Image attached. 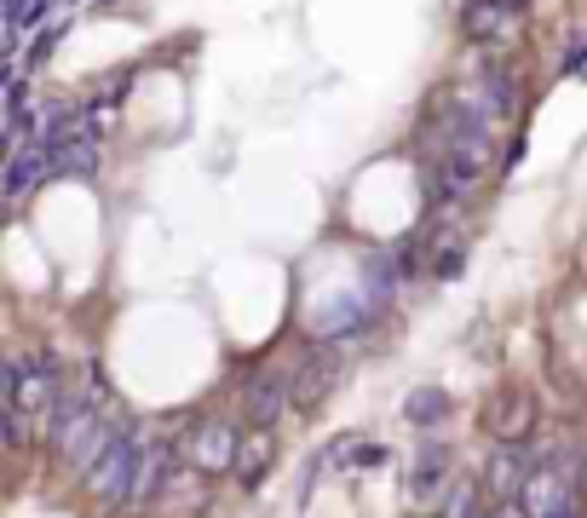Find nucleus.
<instances>
[{
    "label": "nucleus",
    "mask_w": 587,
    "mask_h": 518,
    "mask_svg": "<svg viewBox=\"0 0 587 518\" xmlns=\"http://www.w3.org/2000/svg\"><path fill=\"white\" fill-rule=\"evenodd\" d=\"M547 518H582V495H570V501H559Z\"/></svg>",
    "instance_id": "nucleus-20"
},
{
    "label": "nucleus",
    "mask_w": 587,
    "mask_h": 518,
    "mask_svg": "<svg viewBox=\"0 0 587 518\" xmlns=\"http://www.w3.org/2000/svg\"><path fill=\"white\" fill-rule=\"evenodd\" d=\"M461 265H467V248H438V259H432V277H438V283H449V277H461Z\"/></svg>",
    "instance_id": "nucleus-15"
},
{
    "label": "nucleus",
    "mask_w": 587,
    "mask_h": 518,
    "mask_svg": "<svg viewBox=\"0 0 587 518\" xmlns=\"http://www.w3.org/2000/svg\"><path fill=\"white\" fill-rule=\"evenodd\" d=\"M478 518H490V507H484V513H478Z\"/></svg>",
    "instance_id": "nucleus-22"
},
{
    "label": "nucleus",
    "mask_w": 587,
    "mask_h": 518,
    "mask_svg": "<svg viewBox=\"0 0 587 518\" xmlns=\"http://www.w3.org/2000/svg\"><path fill=\"white\" fill-rule=\"evenodd\" d=\"M513 24L518 18L501 0H461V35H467L472 47H501L513 35Z\"/></svg>",
    "instance_id": "nucleus-4"
},
{
    "label": "nucleus",
    "mask_w": 587,
    "mask_h": 518,
    "mask_svg": "<svg viewBox=\"0 0 587 518\" xmlns=\"http://www.w3.org/2000/svg\"><path fill=\"white\" fill-rule=\"evenodd\" d=\"M449 472H455V455H449V444H421V455H415V467H409V501H432V495L449 490Z\"/></svg>",
    "instance_id": "nucleus-7"
},
{
    "label": "nucleus",
    "mask_w": 587,
    "mask_h": 518,
    "mask_svg": "<svg viewBox=\"0 0 587 518\" xmlns=\"http://www.w3.org/2000/svg\"><path fill=\"white\" fill-rule=\"evenodd\" d=\"M317 467H323V472H363V467H386V449H380V444H363L357 432H340V438H329V449L317 455Z\"/></svg>",
    "instance_id": "nucleus-10"
},
{
    "label": "nucleus",
    "mask_w": 587,
    "mask_h": 518,
    "mask_svg": "<svg viewBox=\"0 0 587 518\" xmlns=\"http://www.w3.org/2000/svg\"><path fill=\"white\" fill-rule=\"evenodd\" d=\"M236 467H242V484H259V478H265V444H254L248 455H236Z\"/></svg>",
    "instance_id": "nucleus-16"
},
{
    "label": "nucleus",
    "mask_w": 587,
    "mask_h": 518,
    "mask_svg": "<svg viewBox=\"0 0 587 518\" xmlns=\"http://www.w3.org/2000/svg\"><path fill=\"white\" fill-rule=\"evenodd\" d=\"M490 518H530V513H524V501H495Z\"/></svg>",
    "instance_id": "nucleus-19"
},
{
    "label": "nucleus",
    "mask_w": 587,
    "mask_h": 518,
    "mask_svg": "<svg viewBox=\"0 0 587 518\" xmlns=\"http://www.w3.org/2000/svg\"><path fill=\"white\" fill-rule=\"evenodd\" d=\"M52 41H58V35H41V41H35V47H29V70H41V64H47V52H52Z\"/></svg>",
    "instance_id": "nucleus-17"
},
{
    "label": "nucleus",
    "mask_w": 587,
    "mask_h": 518,
    "mask_svg": "<svg viewBox=\"0 0 587 518\" xmlns=\"http://www.w3.org/2000/svg\"><path fill=\"white\" fill-rule=\"evenodd\" d=\"M484 513V484L478 478H449V490H444V518H478Z\"/></svg>",
    "instance_id": "nucleus-14"
},
{
    "label": "nucleus",
    "mask_w": 587,
    "mask_h": 518,
    "mask_svg": "<svg viewBox=\"0 0 587 518\" xmlns=\"http://www.w3.org/2000/svg\"><path fill=\"white\" fill-rule=\"evenodd\" d=\"M472 104H478V110H484V121H507L518 110V81H513V70H501V64H484V70H478V87H472Z\"/></svg>",
    "instance_id": "nucleus-5"
},
{
    "label": "nucleus",
    "mask_w": 587,
    "mask_h": 518,
    "mask_svg": "<svg viewBox=\"0 0 587 518\" xmlns=\"http://www.w3.org/2000/svg\"><path fill=\"white\" fill-rule=\"evenodd\" d=\"M582 58H587V35H576L570 52H564V70H582Z\"/></svg>",
    "instance_id": "nucleus-18"
},
{
    "label": "nucleus",
    "mask_w": 587,
    "mask_h": 518,
    "mask_svg": "<svg viewBox=\"0 0 587 518\" xmlns=\"http://www.w3.org/2000/svg\"><path fill=\"white\" fill-rule=\"evenodd\" d=\"M282 409H288V380L282 375H254L248 380V392H242V415L254 432H271L282 421Z\"/></svg>",
    "instance_id": "nucleus-6"
},
{
    "label": "nucleus",
    "mask_w": 587,
    "mask_h": 518,
    "mask_svg": "<svg viewBox=\"0 0 587 518\" xmlns=\"http://www.w3.org/2000/svg\"><path fill=\"white\" fill-rule=\"evenodd\" d=\"M484 421H490V432L501 438V444H518V438L536 426V403H530L524 386H501V392L490 398V409H484Z\"/></svg>",
    "instance_id": "nucleus-3"
},
{
    "label": "nucleus",
    "mask_w": 587,
    "mask_h": 518,
    "mask_svg": "<svg viewBox=\"0 0 587 518\" xmlns=\"http://www.w3.org/2000/svg\"><path fill=\"white\" fill-rule=\"evenodd\" d=\"M334 375H340L334 352H329V346H317V352H306V363L294 369V380H288V398L300 403V409H311V403H323V398H329Z\"/></svg>",
    "instance_id": "nucleus-8"
},
{
    "label": "nucleus",
    "mask_w": 587,
    "mask_h": 518,
    "mask_svg": "<svg viewBox=\"0 0 587 518\" xmlns=\"http://www.w3.org/2000/svg\"><path fill=\"white\" fill-rule=\"evenodd\" d=\"M426 150H432L426 162H444V167L472 173V179H484L490 150H495V127L484 121V110L467 93H449L426 110Z\"/></svg>",
    "instance_id": "nucleus-1"
},
{
    "label": "nucleus",
    "mask_w": 587,
    "mask_h": 518,
    "mask_svg": "<svg viewBox=\"0 0 587 518\" xmlns=\"http://www.w3.org/2000/svg\"><path fill=\"white\" fill-rule=\"evenodd\" d=\"M524 478H530V467H524L518 444H501L490 455V467H484V484L495 490V501H518V495H524Z\"/></svg>",
    "instance_id": "nucleus-11"
},
{
    "label": "nucleus",
    "mask_w": 587,
    "mask_h": 518,
    "mask_svg": "<svg viewBox=\"0 0 587 518\" xmlns=\"http://www.w3.org/2000/svg\"><path fill=\"white\" fill-rule=\"evenodd\" d=\"M449 409H455V403H449L444 386H415V392L403 398V421L415 426V432H432V426L449 421Z\"/></svg>",
    "instance_id": "nucleus-12"
},
{
    "label": "nucleus",
    "mask_w": 587,
    "mask_h": 518,
    "mask_svg": "<svg viewBox=\"0 0 587 518\" xmlns=\"http://www.w3.org/2000/svg\"><path fill=\"white\" fill-rule=\"evenodd\" d=\"M150 461H156V449L144 444V426H116V432H110V444H104V455L87 467V484H93V495H98V501H110V507L144 501Z\"/></svg>",
    "instance_id": "nucleus-2"
},
{
    "label": "nucleus",
    "mask_w": 587,
    "mask_h": 518,
    "mask_svg": "<svg viewBox=\"0 0 587 518\" xmlns=\"http://www.w3.org/2000/svg\"><path fill=\"white\" fill-rule=\"evenodd\" d=\"M501 6H507V12H513V18H524V12H530V6H536V0H501Z\"/></svg>",
    "instance_id": "nucleus-21"
},
{
    "label": "nucleus",
    "mask_w": 587,
    "mask_h": 518,
    "mask_svg": "<svg viewBox=\"0 0 587 518\" xmlns=\"http://www.w3.org/2000/svg\"><path fill=\"white\" fill-rule=\"evenodd\" d=\"M41 179H47V150H41V144H29V150H18V162L6 167V196H29V190L41 185Z\"/></svg>",
    "instance_id": "nucleus-13"
},
{
    "label": "nucleus",
    "mask_w": 587,
    "mask_h": 518,
    "mask_svg": "<svg viewBox=\"0 0 587 518\" xmlns=\"http://www.w3.org/2000/svg\"><path fill=\"white\" fill-rule=\"evenodd\" d=\"M190 461H196L202 472L236 467V432L225 421H202L196 432H190Z\"/></svg>",
    "instance_id": "nucleus-9"
}]
</instances>
